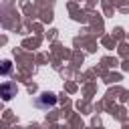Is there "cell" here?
Wrapping results in <instances>:
<instances>
[{
  "label": "cell",
  "instance_id": "1",
  "mask_svg": "<svg viewBox=\"0 0 129 129\" xmlns=\"http://www.w3.org/2000/svg\"><path fill=\"white\" fill-rule=\"evenodd\" d=\"M56 103V97L52 95V93H42L38 99H36V105L40 107V109H46V107H52Z\"/></svg>",
  "mask_w": 129,
  "mask_h": 129
},
{
  "label": "cell",
  "instance_id": "2",
  "mask_svg": "<svg viewBox=\"0 0 129 129\" xmlns=\"http://www.w3.org/2000/svg\"><path fill=\"white\" fill-rule=\"evenodd\" d=\"M12 93H16V87L10 85V83H4V85H2V97L8 101V99L12 97Z\"/></svg>",
  "mask_w": 129,
  "mask_h": 129
}]
</instances>
